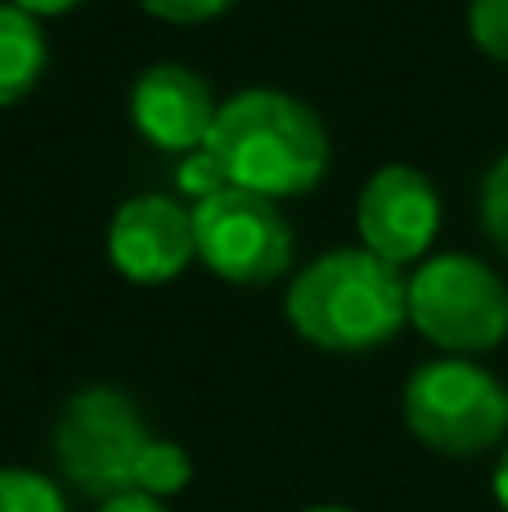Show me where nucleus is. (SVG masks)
<instances>
[{"label": "nucleus", "instance_id": "f257e3e1", "mask_svg": "<svg viewBox=\"0 0 508 512\" xmlns=\"http://www.w3.org/2000/svg\"><path fill=\"white\" fill-rule=\"evenodd\" d=\"M54 459L72 490L86 499L122 495H180L194 477V463L176 441L149 432L140 405L126 391L90 382L72 391L54 423Z\"/></svg>", "mask_w": 508, "mask_h": 512}, {"label": "nucleus", "instance_id": "f03ea898", "mask_svg": "<svg viewBox=\"0 0 508 512\" xmlns=\"http://www.w3.org/2000/svg\"><path fill=\"white\" fill-rule=\"evenodd\" d=\"M203 149L221 162L234 189L261 198H297L329 171V131L315 108L270 86L225 99Z\"/></svg>", "mask_w": 508, "mask_h": 512}, {"label": "nucleus", "instance_id": "7ed1b4c3", "mask_svg": "<svg viewBox=\"0 0 508 512\" xmlns=\"http://www.w3.org/2000/svg\"><path fill=\"white\" fill-rule=\"evenodd\" d=\"M288 324L333 355H365L387 346L410 319L405 279L365 248H338L311 261L288 283Z\"/></svg>", "mask_w": 508, "mask_h": 512}, {"label": "nucleus", "instance_id": "20e7f679", "mask_svg": "<svg viewBox=\"0 0 508 512\" xmlns=\"http://www.w3.org/2000/svg\"><path fill=\"white\" fill-rule=\"evenodd\" d=\"M405 423L428 450L446 459H473L504 441L508 391L473 360H428L405 382Z\"/></svg>", "mask_w": 508, "mask_h": 512}, {"label": "nucleus", "instance_id": "39448f33", "mask_svg": "<svg viewBox=\"0 0 508 512\" xmlns=\"http://www.w3.org/2000/svg\"><path fill=\"white\" fill-rule=\"evenodd\" d=\"M410 324L441 351L459 360L495 351L508 337V288L486 261L464 252H441L405 279Z\"/></svg>", "mask_w": 508, "mask_h": 512}, {"label": "nucleus", "instance_id": "423d86ee", "mask_svg": "<svg viewBox=\"0 0 508 512\" xmlns=\"http://www.w3.org/2000/svg\"><path fill=\"white\" fill-rule=\"evenodd\" d=\"M194 243L207 270L239 288L275 283L293 265V225L275 198L234 185L194 207Z\"/></svg>", "mask_w": 508, "mask_h": 512}, {"label": "nucleus", "instance_id": "0eeeda50", "mask_svg": "<svg viewBox=\"0 0 508 512\" xmlns=\"http://www.w3.org/2000/svg\"><path fill=\"white\" fill-rule=\"evenodd\" d=\"M356 230L365 252L387 265L419 261L441 230V194L419 167L387 162L365 180L356 198Z\"/></svg>", "mask_w": 508, "mask_h": 512}, {"label": "nucleus", "instance_id": "6e6552de", "mask_svg": "<svg viewBox=\"0 0 508 512\" xmlns=\"http://www.w3.org/2000/svg\"><path fill=\"white\" fill-rule=\"evenodd\" d=\"M194 256V212L167 194L126 198L108 221V261L131 283H171Z\"/></svg>", "mask_w": 508, "mask_h": 512}, {"label": "nucleus", "instance_id": "1a4fd4ad", "mask_svg": "<svg viewBox=\"0 0 508 512\" xmlns=\"http://www.w3.org/2000/svg\"><path fill=\"white\" fill-rule=\"evenodd\" d=\"M216 99L207 81L185 63H153L131 86V122L149 144L167 153H194L216 126Z\"/></svg>", "mask_w": 508, "mask_h": 512}, {"label": "nucleus", "instance_id": "9d476101", "mask_svg": "<svg viewBox=\"0 0 508 512\" xmlns=\"http://www.w3.org/2000/svg\"><path fill=\"white\" fill-rule=\"evenodd\" d=\"M45 32L18 5H0V108L18 104L45 72Z\"/></svg>", "mask_w": 508, "mask_h": 512}, {"label": "nucleus", "instance_id": "9b49d317", "mask_svg": "<svg viewBox=\"0 0 508 512\" xmlns=\"http://www.w3.org/2000/svg\"><path fill=\"white\" fill-rule=\"evenodd\" d=\"M0 512H68V499L45 472L0 468Z\"/></svg>", "mask_w": 508, "mask_h": 512}, {"label": "nucleus", "instance_id": "f8f14e48", "mask_svg": "<svg viewBox=\"0 0 508 512\" xmlns=\"http://www.w3.org/2000/svg\"><path fill=\"white\" fill-rule=\"evenodd\" d=\"M468 32L482 54L508 63V0H468Z\"/></svg>", "mask_w": 508, "mask_h": 512}, {"label": "nucleus", "instance_id": "ddd939ff", "mask_svg": "<svg viewBox=\"0 0 508 512\" xmlns=\"http://www.w3.org/2000/svg\"><path fill=\"white\" fill-rule=\"evenodd\" d=\"M176 189L185 198H194V203H207V198H216L221 189H230V180H225V171H221V162L212 158L207 149H194V153H185L180 158V167H176Z\"/></svg>", "mask_w": 508, "mask_h": 512}, {"label": "nucleus", "instance_id": "4468645a", "mask_svg": "<svg viewBox=\"0 0 508 512\" xmlns=\"http://www.w3.org/2000/svg\"><path fill=\"white\" fill-rule=\"evenodd\" d=\"M482 225L495 248L508 252V153L482 180Z\"/></svg>", "mask_w": 508, "mask_h": 512}, {"label": "nucleus", "instance_id": "2eb2a0df", "mask_svg": "<svg viewBox=\"0 0 508 512\" xmlns=\"http://www.w3.org/2000/svg\"><path fill=\"white\" fill-rule=\"evenodd\" d=\"M140 5L162 23H207V18L225 14L234 0H140Z\"/></svg>", "mask_w": 508, "mask_h": 512}, {"label": "nucleus", "instance_id": "dca6fc26", "mask_svg": "<svg viewBox=\"0 0 508 512\" xmlns=\"http://www.w3.org/2000/svg\"><path fill=\"white\" fill-rule=\"evenodd\" d=\"M99 512H167V504L153 495H122V499H108L99 504Z\"/></svg>", "mask_w": 508, "mask_h": 512}, {"label": "nucleus", "instance_id": "f3484780", "mask_svg": "<svg viewBox=\"0 0 508 512\" xmlns=\"http://www.w3.org/2000/svg\"><path fill=\"white\" fill-rule=\"evenodd\" d=\"M23 14H32V18H54V14H68V9H77L81 0H14Z\"/></svg>", "mask_w": 508, "mask_h": 512}, {"label": "nucleus", "instance_id": "a211bd4d", "mask_svg": "<svg viewBox=\"0 0 508 512\" xmlns=\"http://www.w3.org/2000/svg\"><path fill=\"white\" fill-rule=\"evenodd\" d=\"M491 486H495V499H500V508L508 512V450L500 454V463H495V481H491Z\"/></svg>", "mask_w": 508, "mask_h": 512}, {"label": "nucleus", "instance_id": "6ab92c4d", "mask_svg": "<svg viewBox=\"0 0 508 512\" xmlns=\"http://www.w3.org/2000/svg\"><path fill=\"white\" fill-rule=\"evenodd\" d=\"M306 512H351V508H338V504H320V508H306Z\"/></svg>", "mask_w": 508, "mask_h": 512}]
</instances>
